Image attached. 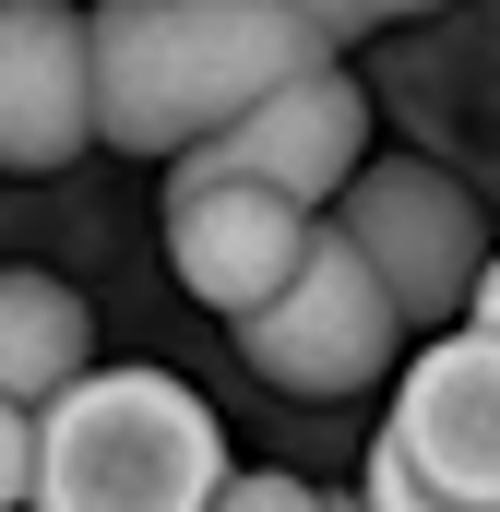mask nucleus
I'll return each mask as SVG.
<instances>
[{"mask_svg": "<svg viewBox=\"0 0 500 512\" xmlns=\"http://www.w3.org/2000/svg\"><path fill=\"white\" fill-rule=\"evenodd\" d=\"M334 60H346V24L298 0H108L96 12V143L191 167L262 96Z\"/></svg>", "mask_w": 500, "mask_h": 512, "instance_id": "1", "label": "nucleus"}, {"mask_svg": "<svg viewBox=\"0 0 500 512\" xmlns=\"http://www.w3.org/2000/svg\"><path fill=\"white\" fill-rule=\"evenodd\" d=\"M227 429L167 370H96L48 405L36 512H215L227 501Z\"/></svg>", "mask_w": 500, "mask_h": 512, "instance_id": "2", "label": "nucleus"}, {"mask_svg": "<svg viewBox=\"0 0 500 512\" xmlns=\"http://www.w3.org/2000/svg\"><path fill=\"white\" fill-rule=\"evenodd\" d=\"M334 227L358 239L381 286H393V310H405V334L417 346H441V334H465L477 322V286H489V215H477V191L453 179V167H417V155H370V179L334 203Z\"/></svg>", "mask_w": 500, "mask_h": 512, "instance_id": "3", "label": "nucleus"}, {"mask_svg": "<svg viewBox=\"0 0 500 512\" xmlns=\"http://www.w3.org/2000/svg\"><path fill=\"white\" fill-rule=\"evenodd\" d=\"M239 346H250V370L274 393H298V405H346V393H370V382H405V358H417L393 286L358 262V239L334 215H322L310 262H298V286L262 322H239Z\"/></svg>", "mask_w": 500, "mask_h": 512, "instance_id": "4", "label": "nucleus"}, {"mask_svg": "<svg viewBox=\"0 0 500 512\" xmlns=\"http://www.w3.org/2000/svg\"><path fill=\"white\" fill-rule=\"evenodd\" d=\"M310 239H322V215L286 203L274 179L227 167V155L167 167V262H179V286H191L215 322H262V310L298 286Z\"/></svg>", "mask_w": 500, "mask_h": 512, "instance_id": "5", "label": "nucleus"}, {"mask_svg": "<svg viewBox=\"0 0 500 512\" xmlns=\"http://www.w3.org/2000/svg\"><path fill=\"white\" fill-rule=\"evenodd\" d=\"M370 453L405 489H429V501H453V512H500V334L465 322V334L417 346Z\"/></svg>", "mask_w": 500, "mask_h": 512, "instance_id": "6", "label": "nucleus"}, {"mask_svg": "<svg viewBox=\"0 0 500 512\" xmlns=\"http://www.w3.org/2000/svg\"><path fill=\"white\" fill-rule=\"evenodd\" d=\"M96 143V12L0 0V167H72Z\"/></svg>", "mask_w": 500, "mask_h": 512, "instance_id": "7", "label": "nucleus"}, {"mask_svg": "<svg viewBox=\"0 0 500 512\" xmlns=\"http://www.w3.org/2000/svg\"><path fill=\"white\" fill-rule=\"evenodd\" d=\"M215 155L250 167V179H274L286 203L334 215V203L370 179V96H358V72H346V60H334V72H298V84H286V96H262Z\"/></svg>", "mask_w": 500, "mask_h": 512, "instance_id": "8", "label": "nucleus"}, {"mask_svg": "<svg viewBox=\"0 0 500 512\" xmlns=\"http://www.w3.org/2000/svg\"><path fill=\"white\" fill-rule=\"evenodd\" d=\"M72 382H96V310L36 274V262H0V405H60Z\"/></svg>", "mask_w": 500, "mask_h": 512, "instance_id": "9", "label": "nucleus"}, {"mask_svg": "<svg viewBox=\"0 0 500 512\" xmlns=\"http://www.w3.org/2000/svg\"><path fill=\"white\" fill-rule=\"evenodd\" d=\"M215 512H334V489L322 477H286V465H239Z\"/></svg>", "mask_w": 500, "mask_h": 512, "instance_id": "10", "label": "nucleus"}, {"mask_svg": "<svg viewBox=\"0 0 500 512\" xmlns=\"http://www.w3.org/2000/svg\"><path fill=\"white\" fill-rule=\"evenodd\" d=\"M36 453H48V417L0 405V512H36Z\"/></svg>", "mask_w": 500, "mask_h": 512, "instance_id": "11", "label": "nucleus"}, {"mask_svg": "<svg viewBox=\"0 0 500 512\" xmlns=\"http://www.w3.org/2000/svg\"><path fill=\"white\" fill-rule=\"evenodd\" d=\"M358 501H370V512H453V501H429V489H405V477H393L381 453L358 465Z\"/></svg>", "mask_w": 500, "mask_h": 512, "instance_id": "12", "label": "nucleus"}, {"mask_svg": "<svg viewBox=\"0 0 500 512\" xmlns=\"http://www.w3.org/2000/svg\"><path fill=\"white\" fill-rule=\"evenodd\" d=\"M477 334H500V262H489V286H477Z\"/></svg>", "mask_w": 500, "mask_h": 512, "instance_id": "13", "label": "nucleus"}, {"mask_svg": "<svg viewBox=\"0 0 500 512\" xmlns=\"http://www.w3.org/2000/svg\"><path fill=\"white\" fill-rule=\"evenodd\" d=\"M334 512H370V501H358V489H334Z\"/></svg>", "mask_w": 500, "mask_h": 512, "instance_id": "14", "label": "nucleus"}]
</instances>
